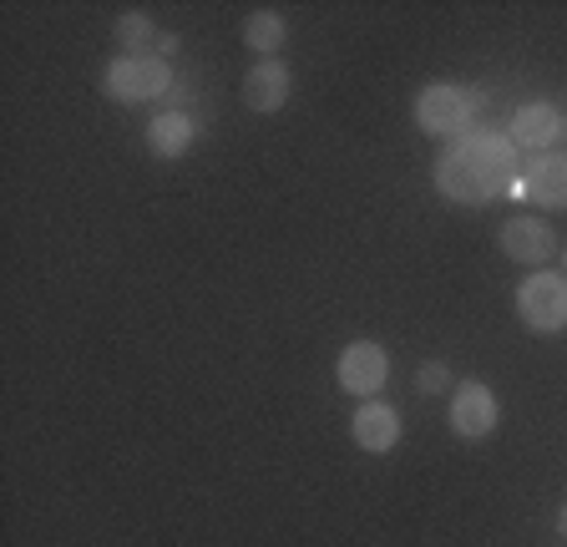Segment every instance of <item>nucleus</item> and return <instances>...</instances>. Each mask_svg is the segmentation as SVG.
<instances>
[{
    "label": "nucleus",
    "mask_w": 567,
    "mask_h": 547,
    "mask_svg": "<svg viewBox=\"0 0 567 547\" xmlns=\"http://www.w3.org/2000/svg\"><path fill=\"white\" fill-rule=\"evenodd\" d=\"M517 163H522V153L512 147L507 132L476 127L441 147L436 167H431V183H436V193L446 203H456V208H486V203L502 198L507 188L522 193Z\"/></svg>",
    "instance_id": "1"
},
{
    "label": "nucleus",
    "mask_w": 567,
    "mask_h": 547,
    "mask_svg": "<svg viewBox=\"0 0 567 547\" xmlns=\"http://www.w3.org/2000/svg\"><path fill=\"white\" fill-rule=\"evenodd\" d=\"M482 107H486V96L476 92V86L431 82L421 96H415V127H421L425 137H446V143H456V137L476 132Z\"/></svg>",
    "instance_id": "2"
},
{
    "label": "nucleus",
    "mask_w": 567,
    "mask_h": 547,
    "mask_svg": "<svg viewBox=\"0 0 567 547\" xmlns=\"http://www.w3.org/2000/svg\"><path fill=\"white\" fill-rule=\"evenodd\" d=\"M177 86L173 76V61H163L157 51H122L117 61H106L102 72V92L112 96V102H157V96H167Z\"/></svg>",
    "instance_id": "3"
},
{
    "label": "nucleus",
    "mask_w": 567,
    "mask_h": 547,
    "mask_svg": "<svg viewBox=\"0 0 567 547\" xmlns=\"http://www.w3.org/2000/svg\"><path fill=\"white\" fill-rule=\"evenodd\" d=\"M517 320L522 330L543 334H567V274L563 269H532L517 285Z\"/></svg>",
    "instance_id": "4"
},
{
    "label": "nucleus",
    "mask_w": 567,
    "mask_h": 547,
    "mask_svg": "<svg viewBox=\"0 0 567 547\" xmlns=\"http://www.w3.org/2000/svg\"><path fill=\"white\" fill-rule=\"evenodd\" d=\"M334 381H340V391L360 395V401H375V395L385 391V381H390V355H385V345H380V340H350V345L340 350Z\"/></svg>",
    "instance_id": "5"
},
{
    "label": "nucleus",
    "mask_w": 567,
    "mask_h": 547,
    "mask_svg": "<svg viewBox=\"0 0 567 547\" xmlns=\"http://www.w3.org/2000/svg\"><path fill=\"white\" fill-rule=\"evenodd\" d=\"M502 426V401L486 381H461L456 395H451V431L461 441H486Z\"/></svg>",
    "instance_id": "6"
},
{
    "label": "nucleus",
    "mask_w": 567,
    "mask_h": 547,
    "mask_svg": "<svg viewBox=\"0 0 567 547\" xmlns=\"http://www.w3.org/2000/svg\"><path fill=\"white\" fill-rule=\"evenodd\" d=\"M567 132V117L553 107V102H522L517 112H512V122H507V137H512V147L517 153H553V143Z\"/></svg>",
    "instance_id": "7"
},
{
    "label": "nucleus",
    "mask_w": 567,
    "mask_h": 547,
    "mask_svg": "<svg viewBox=\"0 0 567 547\" xmlns=\"http://www.w3.org/2000/svg\"><path fill=\"white\" fill-rule=\"evenodd\" d=\"M350 436H354V446L370 456L395 452V446H401V411L390 401H380V395L375 401H360L350 416Z\"/></svg>",
    "instance_id": "8"
},
{
    "label": "nucleus",
    "mask_w": 567,
    "mask_h": 547,
    "mask_svg": "<svg viewBox=\"0 0 567 547\" xmlns=\"http://www.w3.org/2000/svg\"><path fill=\"white\" fill-rule=\"evenodd\" d=\"M502 254H507L512 264H527V269H537V264H547L557 254V234L553 224H543V218H507L502 224Z\"/></svg>",
    "instance_id": "9"
},
{
    "label": "nucleus",
    "mask_w": 567,
    "mask_h": 547,
    "mask_svg": "<svg viewBox=\"0 0 567 547\" xmlns=\"http://www.w3.org/2000/svg\"><path fill=\"white\" fill-rule=\"evenodd\" d=\"M289 96H295V72L284 66V61H254L244 76V107L269 117V112L289 107Z\"/></svg>",
    "instance_id": "10"
},
{
    "label": "nucleus",
    "mask_w": 567,
    "mask_h": 547,
    "mask_svg": "<svg viewBox=\"0 0 567 547\" xmlns=\"http://www.w3.org/2000/svg\"><path fill=\"white\" fill-rule=\"evenodd\" d=\"M522 193H527L537 208H547V214L567 208V153L563 147L532 157L527 173H522Z\"/></svg>",
    "instance_id": "11"
},
{
    "label": "nucleus",
    "mask_w": 567,
    "mask_h": 547,
    "mask_svg": "<svg viewBox=\"0 0 567 547\" xmlns=\"http://www.w3.org/2000/svg\"><path fill=\"white\" fill-rule=\"evenodd\" d=\"M193 143H198V117L183 107H167L147 122V153L157 163H177V157H188Z\"/></svg>",
    "instance_id": "12"
},
{
    "label": "nucleus",
    "mask_w": 567,
    "mask_h": 547,
    "mask_svg": "<svg viewBox=\"0 0 567 547\" xmlns=\"http://www.w3.org/2000/svg\"><path fill=\"white\" fill-rule=\"evenodd\" d=\"M284 41H289V21H284L279 11H254L244 21V47L259 51L264 61H274L284 51Z\"/></svg>",
    "instance_id": "13"
},
{
    "label": "nucleus",
    "mask_w": 567,
    "mask_h": 547,
    "mask_svg": "<svg viewBox=\"0 0 567 547\" xmlns=\"http://www.w3.org/2000/svg\"><path fill=\"white\" fill-rule=\"evenodd\" d=\"M117 41H122V51H157V25H153V16L147 11H127V16H117Z\"/></svg>",
    "instance_id": "14"
},
{
    "label": "nucleus",
    "mask_w": 567,
    "mask_h": 547,
    "mask_svg": "<svg viewBox=\"0 0 567 547\" xmlns=\"http://www.w3.org/2000/svg\"><path fill=\"white\" fill-rule=\"evenodd\" d=\"M451 385V365H441V360H425L421 370H415V391L421 395H441Z\"/></svg>",
    "instance_id": "15"
},
{
    "label": "nucleus",
    "mask_w": 567,
    "mask_h": 547,
    "mask_svg": "<svg viewBox=\"0 0 567 547\" xmlns=\"http://www.w3.org/2000/svg\"><path fill=\"white\" fill-rule=\"evenodd\" d=\"M177 47H183V41H177L173 31H167V37L157 41V56H163V61H173V56H177Z\"/></svg>",
    "instance_id": "16"
},
{
    "label": "nucleus",
    "mask_w": 567,
    "mask_h": 547,
    "mask_svg": "<svg viewBox=\"0 0 567 547\" xmlns=\"http://www.w3.org/2000/svg\"><path fill=\"white\" fill-rule=\"evenodd\" d=\"M173 102H177V107H183V112H188V102H193V86H188V82H177V86H173Z\"/></svg>",
    "instance_id": "17"
},
{
    "label": "nucleus",
    "mask_w": 567,
    "mask_h": 547,
    "mask_svg": "<svg viewBox=\"0 0 567 547\" xmlns=\"http://www.w3.org/2000/svg\"><path fill=\"white\" fill-rule=\"evenodd\" d=\"M557 537H563V543H567V502H563V507H557Z\"/></svg>",
    "instance_id": "18"
},
{
    "label": "nucleus",
    "mask_w": 567,
    "mask_h": 547,
    "mask_svg": "<svg viewBox=\"0 0 567 547\" xmlns=\"http://www.w3.org/2000/svg\"><path fill=\"white\" fill-rule=\"evenodd\" d=\"M563 274H567V249H563Z\"/></svg>",
    "instance_id": "19"
}]
</instances>
